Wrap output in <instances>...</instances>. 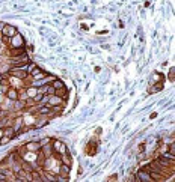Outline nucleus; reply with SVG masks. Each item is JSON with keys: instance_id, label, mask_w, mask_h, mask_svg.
Instances as JSON below:
<instances>
[{"instance_id": "f257e3e1", "label": "nucleus", "mask_w": 175, "mask_h": 182, "mask_svg": "<svg viewBox=\"0 0 175 182\" xmlns=\"http://www.w3.org/2000/svg\"><path fill=\"white\" fill-rule=\"evenodd\" d=\"M51 147H53V152H55V155H62L65 152H68V147H66V145H64L62 141H59V140H53L51 141Z\"/></svg>"}, {"instance_id": "f03ea898", "label": "nucleus", "mask_w": 175, "mask_h": 182, "mask_svg": "<svg viewBox=\"0 0 175 182\" xmlns=\"http://www.w3.org/2000/svg\"><path fill=\"white\" fill-rule=\"evenodd\" d=\"M9 74L14 78H20V80H26L29 77V74L26 69H21V68H17V66H12V69L9 71Z\"/></svg>"}, {"instance_id": "7ed1b4c3", "label": "nucleus", "mask_w": 175, "mask_h": 182, "mask_svg": "<svg viewBox=\"0 0 175 182\" xmlns=\"http://www.w3.org/2000/svg\"><path fill=\"white\" fill-rule=\"evenodd\" d=\"M9 45H11V48H18V47H24V39H23V36L17 33L15 36H12V38H11Z\"/></svg>"}, {"instance_id": "20e7f679", "label": "nucleus", "mask_w": 175, "mask_h": 182, "mask_svg": "<svg viewBox=\"0 0 175 182\" xmlns=\"http://www.w3.org/2000/svg\"><path fill=\"white\" fill-rule=\"evenodd\" d=\"M17 27H14V26H9V24H5V27L2 29V35L3 36H8V38H12L17 35Z\"/></svg>"}, {"instance_id": "39448f33", "label": "nucleus", "mask_w": 175, "mask_h": 182, "mask_svg": "<svg viewBox=\"0 0 175 182\" xmlns=\"http://www.w3.org/2000/svg\"><path fill=\"white\" fill-rule=\"evenodd\" d=\"M65 101L62 98H59L57 95H49V101H47V105L55 107V105H64Z\"/></svg>"}, {"instance_id": "423d86ee", "label": "nucleus", "mask_w": 175, "mask_h": 182, "mask_svg": "<svg viewBox=\"0 0 175 182\" xmlns=\"http://www.w3.org/2000/svg\"><path fill=\"white\" fill-rule=\"evenodd\" d=\"M24 149L29 152H38V151H41V143L39 141H29V143H26Z\"/></svg>"}, {"instance_id": "0eeeda50", "label": "nucleus", "mask_w": 175, "mask_h": 182, "mask_svg": "<svg viewBox=\"0 0 175 182\" xmlns=\"http://www.w3.org/2000/svg\"><path fill=\"white\" fill-rule=\"evenodd\" d=\"M136 181H152L151 179V175L150 172H146V170H139V173L136 175Z\"/></svg>"}, {"instance_id": "6e6552de", "label": "nucleus", "mask_w": 175, "mask_h": 182, "mask_svg": "<svg viewBox=\"0 0 175 182\" xmlns=\"http://www.w3.org/2000/svg\"><path fill=\"white\" fill-rule=\"evenodd\" d=\"M6 98L11 99V101H17L18 99V90L15 87H9V89L6 90Z\"/></svg>"}, {"instance_id": "1a4fd4ad", "label": "nucleus", "mask_w": 175, "mask_h": 182, "mask_svg": "<svg viewBox=\"0 0 175 182\" xmlns=\"http://www.w3.org/2000/svg\"><path fill=\"white\" fill-rule=\"evenodd\" d=\"M41 149H42V153H44V157H45V158L53 157V155H55V152H53V147H51L50 145H47V143L41 146Z\"/></svg>"}, {"instance_id": "9d476101", "label": "nucleus", "mask_w": 175, "mask_h": 182, "mask_svg": "<svg viewBox=\"0 0 175 182\" xmlns=\"http://www.w3.org/2000/svg\"><path fill=\"white\" fill-rule=\"evenodd\" d=\"M24 53V47H18V48H11L8 50V56L9 57H15V56H20Z\"/></svg>"}, {"instance_id": "9b49d317", "label": "nucleus", "mask_w": 175, "mask_h": 182, "mask_svg": "<svg viewBox=\"0 0 175 182\" xmlns=\"http://www.w3.org/2000/svg\"><path fill=\"white\" fill-rule=\"evenodd\" d=\"M55 95H57L59 98H62L64 101H66V98H68V89H66V87H60V89H56Z\"/></svg>"}, {"instance_id": "f8f14e48", "label": "nucleus", "mask_w": 175, "mask_h": 182, "mask_svg": "<svg viewBox=\"0 0 175 182\" xmlns=\"http://www.w3.org/2000/svg\"><path fill=\"white\" fill-rule=\"evenodd\" d=\"M57 175H62V176H70V166L68 164H60Z\"/></svg>"}, {"instance_id": "ddd939ff", "label": "nucleus", "mask_w": 175, "mask_h": 182, "mask_svg": "<svg viewBox=\"0 0 175 182\" xmlns=\"http://www.w3.org/2000/svg\"><path fill=\"white\" fill-rule=\"evenodd\" d=\"M3 131H5V136L6 137H9V139H14L17 136V132L14 130V126H8V128H3Z\"/></svg>"}, {"instance_id": "4468645a", "label": "nucleus", "mask_w": 175, "mask_h": 182, "mask_svg": "<svg viewBox=\"0 0 175 182\" xmlns=\"http://www.w3.org/2000/svg\"><path fill=\"white\" fill-rule=\"evenodd\" d=\"M59 160L62 161V164H68V166H71V155L68 153V152H65V153H62V155H59Z\"/></svg>"}, {"instance_id": "2eb2a0df", "label": "nucleus", "mask_w": 175, "mask_h": 182, "mask_svg": "<svg viewBox=\"0 0 175 182\" xmlns=\"http://www.w3.org/2000/svg\"><path fill=\"white\" fill-rule=\"evenodd\" d=\"M26 93H27V96L29 98H33L38 93V87L36 86H30V87H27V89H26Z\"/></svg>"}, {"instance_id": "dca6fc26", "label": "nucleus", "mask_w": 175, "mask_h": 182, "mask_svg": "<svg viewBox=\"0 0 175 182\" xmlns=\"http://www.w3.org/2000/svg\"><path fill=\"white\" fill-rule=\"evenodd\" d=\"M51 86L55 87V89H60V87H65L64 81H60V80H57V78H55V80L51 81Z\"/></svg>"}, {"instance_id": "f3484780", "label": "nucleus", "mask_w": 175, "mask_h": 182, "mask_svg": "<svg viewBox=\"0 0 175 182\" xmlns=\"http://www.w3.org/2000/svg\"><path fill=\"white\" fill-rule=\"evenodd\" d=\"M56 89L51 84H45V95H55Z\"/></svg>"}, {"instance_id": "a211bd4d", "label": "nucleus", "mask_w": 175, "mask_h": 182, "mask_svg": "<svg viewBox=\"0 0 175 182\" xmlns=\"http://www.w3.org/2000/svg\"><path fill=\"white\" fill-rule=\"evenodd\" d=\"M47 124H49V119H41V120H38V122L33 125V126H35V128H41V126H44Z\"/></svg>"}, {"instance_id": "6ab92c4d", "label": "nucleus", "mask_w": 175, "mask_h": 182, "mask_svg": "<svg viewBox=\"0 0 175 182\" xmlns=\"http://www.w3.org/2000/svg\"><path fill=\"white\" fill-rule=\"evenodd\" d=\"M161 87H163V84L159 83V84H156V87H151L150 92H159V90H161Z\"/></svg>"}, {"instance_id": "aec40b11", "label": "nucleus", "mask_w": 175, "mask_h": 182, "mask_svg": "<svg viewBox=\"0 0 175 182\" xmlns=\"http://www.w3.org/2000/svg\"><path fill=\"white\" fill-rule=\"evenodd\" d=\"M169 153L175 155V145H174V143H171V145H169Z\"/></svg>"}, {"instance_id": "412c9836", "label": "nucleus", "mask_w": 175, "mask_h": 182, "mask_svg": "<svg viewBox=\"0 0 175 182\" xmlns=\"http://www.w3.org/2000/svg\"><path fill=\"white\" fill-rule=\"evenodd\" d=\"M2 41H3V44H9V42H11V38L3 36V35H2Z\"/></svg>"}, {"instance_id": "4be33fe9", "label": "nucleus", "mask_w": 175, "mask_h": 182, "mask_svg": "<svg viewBox=\"0 0 175 182\" xmlns=\"http://www.w3.org/2000/svg\"><path fill=\"white\" fill-rule=\"evenodd\" d=\"M169 80H171V81H174V68L169 71Z\"/></svg>"}, {"instance_id": "5701e85b", "label": "nucleus", "mask_w": 175, "mask_h": 182, "mask_svg": "<svg viewBox=\"0 0 175 182\" xmlns=\"http://www.w3.org/2000/svg\"><path fill=\"white\" fill-rule=\"evenodd\" d=\"M49 141H50V139H42L41 141H39V143H41V146H42V145H45V143H49Z\"/></svg>"}, {"instance_id": "b1692460", "label": "nucleus", "mask_w": 175, "mask_h": 182, "mask_svg": "<svg viewBox=\"0 0 175 182\" xmlns=\"http://www.w3.org/2000/svg\"><path fill=\"white\" fill-rule=\"evenodd\" d=\"M5 136V131H3V128H0V139H2Z\"/></svg>"}]
</instances>
